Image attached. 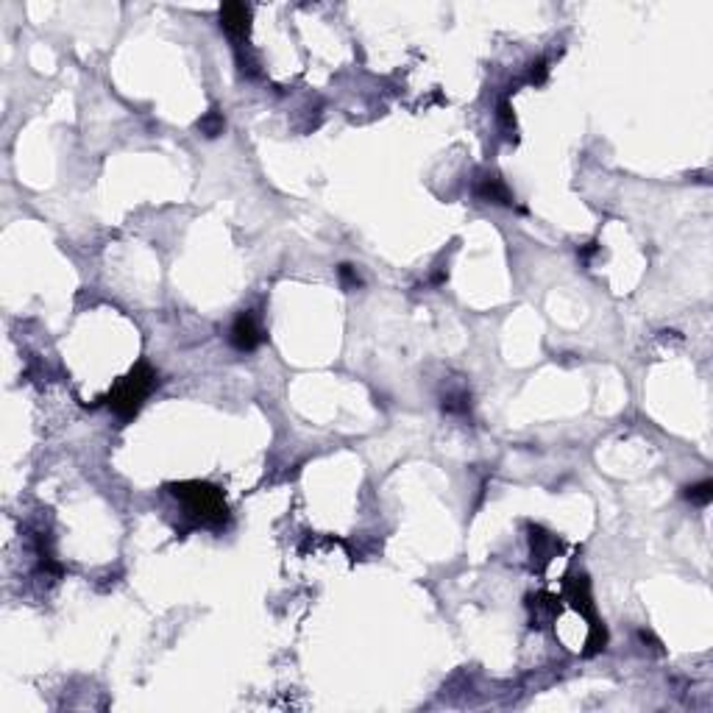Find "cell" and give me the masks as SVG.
<instances>
[{"label":"cell","mask_w":713,"mask_h":713,"mask_svg":"<svg viewBox=\"0 0 713 713\" xmlns=\"http://www.w3.org/2000/svg\"><path fill=\"white\" fill-rule=\"evenodd\" d=\"M167 490L179 502H184V510L195 524L223 526L228 521V504H226L221 488L201 482V480H187V482H170Z\"/></svg>","instance_id":"obj_1"},{"label":"cell","mask_w":713,"mask_h":713,"mask_svg":"<svg viewBox=\"0 0 713 713\" xmlns=\"http://www.w3.org/2000/svg\"><path fill=\"white\" fill-rule=\"evenodd\" d=\"M156 385H159V374L150 368L145 360H140V363L109 390V396H106L104 402L112 407V413H117L123 421H128V418H134V415L143 410L145 399L156 390Z\"/></svg>","instance_id":"obj_2"},{"label":"cell","mask_w":713,"mask_h":713,"mask_svg":"<svg viewBox=\"0 0 713 713\" xmlns=\"http://www.w3.org/2000/svg\"><path fill=\"white\" fill-rule=\"evenodd\" d=\"M228 340H231V346H234L237 351H243V354L257 351V348L265 343V329H262V324H260V318H257V312L243 309V312L234 318L231 329H228Z\"/></svg>","instance_id":"obj_3"},{"label":"cell","mask_w":713,"mask_h":713,"mask_svg":"<svg viewBox=\"0 0 713 713\" xmlns=\"http://www.w3.org/2000/svg\"><path fill=\"white\" fill-rule=\"evenodd\" d=\"M218 17H221V28L234 39V45H243L245 37H248V31H251V9L245 3L231 0V3L221 6Z\"/></svg>","instance_id":"obj_4"},{"label":"cell","mask_w":713,"mask_h":713,"mask_svg":"<svg viewBox=\"0 0 713 713\" xmlns=\"http://www.w3.org/2000/svg\"><path fill=\"white\" fill-rule=\"evenodd\" d=\"M477 198L480 201H485V204H496V206H516V198H513V192L507 189V184L499 179V176H485V179H480V184H477Z\"/></svg>","instance_id":"obj_5"},{"label":"cell","mask_w":713,"mask_h":713,"mask_svg":"<svg viewBox=\"0 0 713 713\" xmlns=\"http://www.w3.org/2000/svg\"><path fill=\"white\" fill-rule=\"evenodd\" d=\"M682 499H688V502L697 504V507H708L713 502V480H702V482L685 485V488H682Z\"/></svg>","instance_id":"obj_6"},{"label":"cell","mask_w":713,"mask_h":713,"mask_svg":"<svg viewBox=\"0 0 713 713\" xmlns=\"http://www.w3.org/2000/svg\"><path fill=\"white\" fill-rule=\"evenodd\" d=\"M198 128H201V134L209 137V140L221 137L226 128V120H223V114H221V109H209V112L198 120Z\"/></svg>","instance_id":"obj_7"},{"label":"cell","mask_w":713,"mask_h":713,"mask_svg":"<svg viewBox=\"0 0 713 713\" xmlns=\"http://www.w3.org/2000/svg\"><path fill=\"white\" fill-rule=\"evenodd\" d=\"M234 56H237V67H240V73L260 75V62L248 53V45H245V42H243V45H234Z\"/></svg>","instance_id":"obj_8"},{"label":"cell","mask_w":713,"mask_h":713,"mask_svg":"<svg viewBox=\"0 0 713 713\" xmlns=\"http://www.w3.org/2000/svg\"><path fill=\"white\" fill-rule=\"evenodd\" d=\"M338 276H340L343 290H357V287H363V279H360V273L354 270V265L343 262L338 267Z\"/></svg>","instance_id":"obj_9"},{"label":"cell","mask_w":713,"mask_h":713,"mask_svg":"<svg viewBox=\"0 0 713 713\" xmlns=\"http://www.w3.org/2000/svg\"><path fill=\"white\" fill-rule=\"evenodd\" d=\"M468 407H471V404H468V396H465V393H451V396L443 399V410H446V413H463L465 415L468 413Z\"/></svg>","instance_id":"obj_10"},{"label":"cell","mask_w":713,"mask_h":713,"mask_svg":"<svg viewBox=\"0 0 713 713\" xmlns=\"http://www.w3.org/2000/svg\"><path fill=\"white\" fill-rule=\"evenodd\" d=\"M546 73H549L546 62H543V59H538V62H532V65H529V75H526V81H529V84H543V81H546Z\"/></svg>","instance_id":"obj_11"},{"label":"cell","mask_w":713,"mask_h":713,"mask_svg":"<svg viewBox=\"0 0 713 713\" xmlns=\"http://www.w3.org/2000/svg\"><path fill=\"white\" fill-rule=\"evenodd\" d=\"M499 117H502V123H504L507 128L516 123V117H513V112H510V104H507V101H502V106H499Z\"/></svg>","instance_id":"obj_12"}]
</instances>
